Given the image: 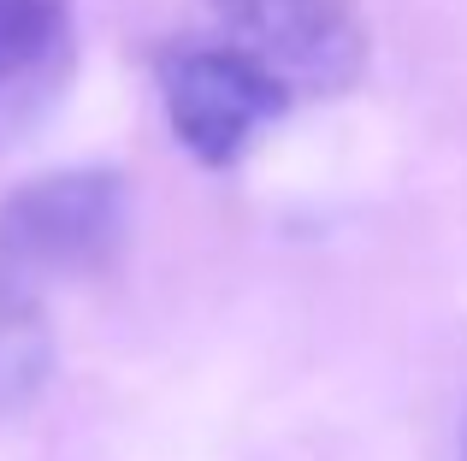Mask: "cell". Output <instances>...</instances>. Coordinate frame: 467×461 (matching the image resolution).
Here are the masks:
<instances>
[{
	"mask_svg": "<svg viewBox=\"0 0 467 461\" xmlns=\"http://www.w3.org/2000/svg\"><path fill=\"white\" fill-rule=\"evenodd\" d=\"M130 184L107 166H71L18 184L0 201V272L18 284L89 278L125 249Z\"/></svg>",
	"mask_w": 467,
	"mask_h": 461,
	"instance_id": "6da1fadb",
	"label": "cell"
},
{
	"mask_svg": "<svg viewBox=\"0 0 467 461\" xmlns=\"http://www.w3.org/2000/svg\"><path fill=\"white\" fill-rule=\"evenodd\" d=\"M160 101L171 137L202 166H237L296 95L237 42H183L160 54Z\"/></svg>",
	"mask_w": 467,
	"mask_h": 461,
	"instance_id": "7a4b0ae2",
	"label": "cell"
},
{
	"mask_svg": "<svg viewBox=\"0 0 467 461\" xmlns=\"http://www.w3.org/2000/svg\"><path fill=\"white\" fill-rule=\"evenodd\" d=\"M225 42L254 54L290 95H343L367 71L355 0H213Z\"/></svg>",
	"mask_w": 467,
	"mask_h": 461,
	"instance_id": "3957f363",
	"label": "cell"
},
{
	"mask_svg": "<svg viewBox=\"0 0 467 461\" xmlns=\"http://www.w3.org/2000/svg\"><path fill=\"white\" fill-rule=\"evenodd\" d=\"M71 59V0H0V125L54 95Z\"/></svg>",
	"mask_w": 467,
	"mask_h": 461,
	"instance_id": "277c9868",
	"label": "cell"
},
{
	"mask_svg": "<svg viewBox=\"0 0 467 461\" xmlns=\"http://www.w3.org/2000/svg\"><path fill=\"white\" fill-rule=\"evenodd\" d=\"M54 373V332L30 284L0 272V426L42 396Z\"/></svg>",
	"mask_w": 467,
	"mask_h": 461,
	"instance_id": "5b68a950",
	"label": "cell"
},
{
	"mask_svg": "<svg viewBox=\"0 0 467 461\" xmlns=\"http://www.w3.org/2000/svg\"><path fill=\"white\" fill-rule=\"evenodd\" d=\"M462 461H467V444H462Z\"/></svg>",
	"mask_w": 467,
	"mask_h": 461,
	"instance_id": "8992f818",
	"label": "cell"
}]
</instances>
